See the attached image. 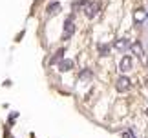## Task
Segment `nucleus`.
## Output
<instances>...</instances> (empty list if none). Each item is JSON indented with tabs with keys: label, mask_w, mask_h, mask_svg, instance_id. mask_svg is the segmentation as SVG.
Wrapping results in <instances>:
<instances>
[{
	"label": "nucleus",
	"mask_w": 148,
	"mask_h": 138,
	"mask_svg": "<svg viewBox=\"0 0 148 138\" xmlns=\"http://www.w3.org/2000/svg\"><path fill=\"white\" fill-rule=\"evenodd\" d=\"M59 69H60L62 73L70 71V69H73V62H71V60H64V62H62V64L59 66Z\"/></svg>",
	"instance_id": "8"
},
{
	"label": "nucleus",
	"mask_w": 148,
	"mask_h": 138,
	"mask_svg": "<svg viewBox=\"0 0 148 138\" xmlns=\"http://www.w3.org/2000/svg\"><path fill=\"white\" fill-rule=\"evenodd\" d=\"M84 11H86V16H88V18H93V16L101 11V4H99V2L86 4V9H84Z\"/></svg>",
	"instance_id": "2"
},
{
	"label": "nucleus",
	"mask_w": 148,
	"mask_h": 138,
	"mask_svg": "<svg viewBox=\"0 0 148 138\" xmlns=\"http://www.w3.org/2000/svg\"><path fill=\"white\" fill-rule=\"evenodd\" d=\"M130 49L134 51V55H135V56H143V49H141V45H139V44H130Z\"/></svg>",
	"instance_id": "9"
},
{
	"label": "nucleus",
	"mask_w": 148,
	"mask_h": 138,
	"mask_svg": "<svg viewBox=\"0 0 148 138\" xmlns=\"http://www.w3.org/2000/svg\"><path fill=\"white\" fill-rule=\"evenodd\" d=\"M113 47H115L117 51H126V49L130 47V42H128V38H119V40H115Z\"/></svg>",
	"instance_id": "4"
},
{
	"label": "nucleus",
	"mask_w": 148,
	"mask_h": 138,
	"mask_svg": "<svg viewBox=\"0 0 148 138\" xmlns=\"http://www.w3.org/2000/svg\"><path fill=\"white\" fill-rule=\"evenodd\" d=\"M119 69H121L123 73L130 71V69H132V56H124L121 60V64H119Z\"/></svg>",
	"instance_id": "5"
},
{
	"label": "nucleus",
	"mask_w": 148,
	"mask_h": 138,
	"mask_svg": "<svg viewBox=\"0 0 148 138\" xmlns=\"http://www.w3.org/2000/svg\"><path fill=\"white\" fill-rule=\"evenodd\" d=\"M145 16H146V11H145V9H135V13H134L135 22H143Z\"/></svg>",
	"instance_id": "7"
},
{
	"label": "nucleus",
	"mask_w": 148,
	"mask_h": 138,
	"mask_svg": "<svg viewBox=\"0 0 148 138\" xmlns=\"http://www.w3.org/2000/svg\"><path fill=\"white\" fill-rule=\"evenodd\" d=\"M146 114H148V111H146Z\"/></svg>",
	"instance_id": "12"
},
{
	"label": "nucleus",
	"mask_w": 148,
	"mask_h": 138,
	"mask_svg": "<svg viewBox=\"0 0 148 138\" xmlns=\"http://www.w3.org/2000/svg\"><path fill=\"white\" fill-rule=\"evenodd\" d=\"M59 11H60V4H59V2L49 4V7H48V15H49V16H53L55 13H59Z\"/></svg>",
	"instance_id": "6"
},
{
	"label": "nucleus",
	"mask_w": 148,
	"mask_h": 138,
	"mask_svg": "<svg viewBox=\"0 0 148 138\" xmlns=\"http://www.w3.org/2000/svg\"><path fill=\"white\" fill-rule=\"evenodd\" d=\"M73 31H75V26H73V18L70 16V18H66V22H64V34H62V38L68 40L70 34H73Z\"/></svg>",
	"instance_id": "3"
},
{
	"label": "nucleus",
	"mask_w": 148,
	"mask_h": 138,
	"mask_svg": "<svg viewBox=\"0 0 148 138\" xmlns=\"http://www.w3.org/2000/svg\"><path fill=\"white\" fill-rule=\"evenodd\" d=\"M62 53H64V51L60 49L59 53H57V55L53 56V58H51V64H57V62H60V60H62Z\"/></svg>",
	"instance_id": "11"
},
{
	"label": "nucleus",
	"mask_w": 148,
	"mask_h": 138,
	"mask_svg": "<svg viewBox=\"0 0 148 138\" xmlns=\"http://www.w3.org/2000/svg\"><path fill=\"white\" fill-rule=\"evenodd\" d=\"M115 89L119 91V93H126V91L130 89V78H126V76L117 78V82H115Z\"/></svg>",
	"instance_id": "1"
},
{
	"label": "nucleus",
	"mask_w": 148,
	"mask_h": 138,
	"mask_svg": "<svg viewBox=\"0 0 148 138\" xmlns=\"http://www.w3.org/2000/svg\"><path fill=\"white\" fill-rule=\"evenodd\" d=\"M97 49H99V53H101L102 56H106V55H108V51H110V47H108L106 44H99V45H97Z\"/></svg>",
	"instance_id": "10"
}]
</instances>
